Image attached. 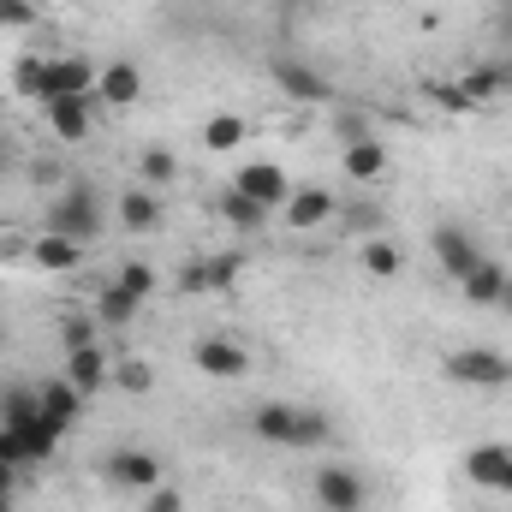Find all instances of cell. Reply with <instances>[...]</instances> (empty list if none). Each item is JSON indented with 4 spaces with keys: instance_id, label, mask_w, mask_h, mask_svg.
Returning <instances> with one entry per match:
<instances>
[{
    "instance_id": "35",
    "label": "cell",
    "mask_w": 512,
    "mask_h": 512,
    "mask_svg": "<svg viewBox=\"0 0 512 512\" xmlns=\"http://www.w3.org/2000/svg\"><path fill=\"white\" fill-rule=\"evenodd\" d=\"M137 512H185V495H179L173 483H161V489H149V495H143V507H137Z\"/></svg>"
},
{
    "instance_id": "31",
    "label": "cell",
    "mask_w": 512,
    "mask_h": 512,
    "mask_svg": "<svg viewBox=\"0 0 512 512\" xmlns=\"http://www.w3.org/2000/svg\"><path fill=\"white\" fill-rule=\"evenodd\" d=\"M340 221H346L352 233L376 239V233H382V203H370V197H358V203H340Z\"/></svg>"
},
{
    "instance_id": "12",
    "label": "cell",
    "mask_w": 512,
    "mask_h": 512,
    "mask_svg": "<svg viewBox=\"0 0 512 512\" xmlns=\"http://www.w3.org/2000/svg\"><path fill=\"white\" fill-rule=\"evenodd\" d=\"M48 108V131L60 137V143H84L90 137V126H96V102L90 96H54V102H42Z\"/></svg>"
},
{
    "instance_id": "9",
    "label": "cell",
    "mask_w": 512,
    "mask_h": 512,
    "mask_svg": "<svg viewBox=\"0 0 512 512\" xmlns=\"http://www.w3.org/2000/svg\"><path fill=\"white\" fill-rule=\"evenodd\" d=\"M114 221L137 233V239H149V233H161V221H167V209H161V191H149V185H131L114 197Z\"/></svg>"
},
{
    "instance_id": "41",
    "label": "cell",
    "mask_w": 512,
    "mask_h": 512,
    "mask_svg": "<svg viewBox=\"0 0 512 512\" xmlns=\"http://www.w3.org/2000/svg\"><path fill=\"white\" fill-rule=\"evenodd\" d=\"M274 6H310V0H274Z\"/></svg>"
},
{
    "instance_id": "19",
    "label": "cell",
    "mask_w": 512,
    "mask_h": 512,
    "mask_svg": "<svg viewBox=\"0 0 512 512\" xmlns=\"http://www.w3.org/2000/svg\"><path fill=\"white\" fill-rule=\"evenodd\" d=\"M30 262H36L42 274H72V268L84 262V245H72V239H60V233H42V239H30Z\"/></svg>"
},
{
    "instance_id": "15",
    "label": "cell",
    "mask_w": 512,
    "mask_h": 512,
    "mask_svg": "<svg viewBox=\"0 0 512 512\" xmlns=\"http://www.w3.org/2000/svg\"><path fill=\"white\" fill-rule=\"evenodd\" d=\"M292 423H298V405L286 399H262L251 411V435L262 447H292Z\"/></svg>"
},
{
    "instance_id": "6",
    "label": "cell",
    "mask_w": 512,
    "mask_h": 512,
    "mask_svg": "<svg viewBox=\"0 0 512 512\" xmlns=\"http://www.w3.org/2000/svg\"><path fill=\"white\" fill-rule=\"evenodd\" d=\"M191 364H197L203 376H215V382H239V376H251V352H245L239 340H227V334H203V340L191 346Z\"/></svg>"
},
{
    "instance_id": "23",
    "label": "cell",
    "mask_w": 512,
    "mask_h": 512,
    "mask_svg": "<svg viewBox=\"0 0 512 512\" xmlns=\"http://www.w3.org/2000/svg\"><path fill=\"white\" fill-rule=\"evenodd\" d=\"M137 179H143L149 191H167V185L179 179V155H173V149H161V143H149V149L137 155Z\"/></svg>"
},
{
    "instance_id": "3",
    "label": "cell",
    "mask_w": 512,
    "mask_h": 512,
    "mask_svg": "<svg viewBox=\"0 0 512 512\" xmlns=\"http://www.w3.org/2000/svg\"><path fill=\"white\" fill-rule=\"evenodd\" d=\"M310 501H316V512H364L370 507V483L352 465H322L310 477Z\"/></svg>"
},
{
    "instance_id": "29",
    "label": "cell",
    "mask_w": 512,
    "mask_h": 512,
    "mask_svg": "<svg viewBox=\"0 0 512 512\" xmlns=\"http://www.w3.org/2000/svg\"><path fill=\"white\" fill-rule=\"evenodd\" d=\"M245 143V120L239 114H209V126H203V149L209 155H233Z\"/></svg>"
},
{
    "instance_id": "42",
    "label": "cell",
    "mask_w": 512,
    "mask_h": 512,
    "mask_svg": "<svg viewBox=\"0 0 512 512\" xmlns=\"http://www.w3.org/2000/svg\"><path fill=\"white\" fill-rule=\"evenodd\" d=\"M0 512H12V495H0Z\"/></svg>"
},
{
    "instance_id": "14",
    "label": "cell",
    "mask_w": 512,
    "mask_h": 512,
    "mask_svg": "<svg viewBox=\"0 0 512 512\" xmlns=\"http://www.w3.org/2000/svg\"><path fill=\"white\" fill-rule=\"evenodd\" d=\"M507 262H495V256H483L465 280H459V292H465V304H477V310H495L501 304V292H507Z\"/></svg>"
},
{
    "instance_id": "43",
    "label": "cell",
    "mask_w": 512,
    "mask_h": 512,
    "mask_svg": "<svg viewBox=\"0 0 512 512\" xmlns=\"http://www.w3.org/2000/svg\"><path fill=\"white\" fill-rule=\"evenodd\" d=\"M507 233H512V215H507Z\"/></svg>"
},
{
    "instance_id": "40",
    "label": "cell",
    "mask_w": 512,
    "mask_h": 512,
    "mask_svg": "<svg viewBox=\"0 0 512 512\" xmlns=\"http://www.w3.org/2000/svg\"><path fill=\"white\" fill-rule=\"evenodd\" d=\"M501 316H512V280H507V292H501V304H495Z\"/></svg>"
},
{
    "instance_id": "11",
    "label": "cell",
    "mask_w": 512,
    "mask_h": 512,
    "mask_svg": "<svg viewBox=\"0 0 512 512\" xmlns=\"http://www.w3.org/2000/svg\"><path fill=\"white\" fill-rule=\"evenodd\" d=\"M507 471H512V447L507 441H477L471 453H465V477L477 483V489H507Z\"/></svg>"
},
{
    "instance_id": "38",
    "label": "cell",
    "mask_w": 512,
    "mask_h": 512,
    "mask_svg": "<svg viewBox=\"0 0 512 512\" xmlns=\"http://www.w3.org/2000/svg\"><path fill=\"white\" fill-rule=\"evenodd\" d=\"M0 262H30V239L24 233H0Z\"/></svg>"
},
{
    "instance_id": "7",
    "label": "cell",
    "mask_w": 512,
    "mask_h": 512,
    "mask_svg": "<svg viewBox=\"0 0 512 512\" xmlns=\"http://www.w3.org/2000/svg\"><path fill=\"white\" fill-rule=\"evenodd\" d=\"M429 245H435V262H441L447 280H465V274L483 262V245H477L465 227H453V221H441V227L429 233Z\"/></svg>"
},
{
    "instance_id": "16",
    "label": "cell",
    "mask_w": 512,
    "mask_h": 512,
    "mask_svg": "<svg viewBox=\"0 0 512 512\" xmlns=\"http://www.w3.org/2000/svg\"><path fill=\"white\" fill-rule=\"evenodd\" d=\"M90 90H96V66H90L84 54L48 60V102H54V96H90Z\"/></svg>"
},
{
    "instance_id": "37",
    "label": "cell",
    "mask_w": 512,
    "mask_h": 512,
    "mask_svg": "<svg viewBox=\"0 0 512 512\" xmlns=\"http://www.w3.org/2000/svg\"><path fill=\"white\" fill-rule=\"evenodd\" d=\"M334 131H340V143H364V137H370V120H364V114H340Z\"/></svg>"
},
{
    "instance_id": "26",
    "label": "cell",
    "mask_w": 512,
    "mask_h": 512,
    "mask_svg": "<svg viewBox=\"0 0 512 512\" xmlns=\"http://www.w3.org/2000/svg\"><path fill=\"white\" fill-rule=\"evenodd\" d=\"M358 262H364L376 280H399V274H405V256H399V245H393V239H382V233L358 245Z\"/></svg>"
},
{
    "instance_id": "5",
    "label": "cell",
    "mask_w": 512,
    "mask_h": 512,
    "mask_svg": "<svg viewBox=\"0 0 512 512\" xmlns=\"http://www.w3.org/2000/svg\"><path fill=\"white\" fill-rule=\"evenodd\" d=\"M268 78H274V90H280L286 102H304V108H328V102H334V84H328L316 66L292 60V54H280V60L268 66Z\"/></svg>"
},
{
    "instance_id": "17",
    "label": "cell",
    "mask_w": 512,
    "mask_h": 512,
    "mask_svg": "<svg viewBox=\"0 0 512 512\" xmlns=\"http://www.w3.org/2000/svg\"><path fill=\"white\" fill-rule=\"evenodd\" d=\"M36 399H42V417H48L54 429H72V423H78V411H84V393L66 382V376L42 382V387H36Z\"/></svg>"
},
{
    "instance_id": "13",
    "label": "cell",
    "mask_w": 512,
    "mask_h": 512,
    "mask_svg": "<svg viewBox=\"0 0 512 512\" xmlns=\"http://www.w3.org/2000/svg\"><path fill=\"white\" fill-rule=\"evenodd\" d=\"M137 96H143V72H137V60H114V66L96 72V102H102V108H131Z\"/></svg>"
},
{
    "instance_id": "1",
    "label": "cell",
    "mask_w": 512,
    "mask_h": 512,
    "mask_svg": "<svg viewBox=\"0 0 512 512\" xmlns=\"http://www.w3.org/2000/svg\"><path fill=\"white\" fill-rule=\"evenodd\" d=\"M102 227H108V215H102L96 185H84V179L60 185V197H54V209H48V233L72 239V245H90V239H102Z\"/></svg>"
},
{
    "instance_id": "24",
    "label": "cell",
    "mask_w": 512,
    "mask_h": 512,
    "mask_svg": "<svg viewBox=\"0 0 512 512\" xmlns=\"http://www.w3.org/2000/svg\"><path fill=\"white\" fill-rule=\"evenodd\" d=\"M233 274H239V256L191 262V268H185V292H221V286H233Z\"/></svg>"
},
{
    "instance_id": "2",
    "label": "cell",
    "mask_w": 512,
    "mask_h": 512,
    "mask_svg": "<svg viewBox=\"0 0 512 512\" xmlns=\"http://www.w3.org/2000/svg\"><path fill=\"white\" fill-rule=\"evenodd\" d=\"M441 376L459 382V387H483V393H495V387H512V358L507 352H495V346H459V352L441 358Z\"/></svg>"
},
{
    "instance_id": "32",
    "label": "cell",
    "mask_w": 512,
    "mask_h": 512,
    "mask_svg": "<svg viewBox=\"0 0 512 512\" xmlns=\"http://www.w3.org/2000/svg\"><path fill=\"white\" fill-rule=\"evenodd\" d=\"M96 328H102V322H96V310H90V316H84V310H72V316H60V346H66V352L96 346Z\"/></svg>"
},
{
    "instance_id": "21",
    "label": "cell",
    "mask_w": 512,
    "mask_h": 512,
    "mask_svg": "<svg viewBox=\"0 0 512 512\" xmlns=\"http://www.w3.org/2000/svg\"><path fill=\"white\" fill-rule=\"evenodd\" d=\"M346 173H352L358 185H376V179L387 173V143H376V137L346 143Z\"/></svg>"
},
{
    "instance_id": "33",
    "label": "cell",
    "mask_w": 512,
    "mask_h": 512,
    "mask_svg": "<svg viewBox=\"0 0 512 512\" xmlns=\"http://www.w3.org/2000/svg\"><path fill=\"white\" fill-rule=\"evenodd\" d=\"M114 387H126V393H149V387H155V376H149V364L120 358V364H114Z\"/></svg>"
},
{
    "instance_id": "27",
    "label": "cell",
    "mask_w": 512,
    "mask_h": 512,
    "mask_svg": "<svg viewBox=\"0 0 512 512\" xmlns=\"http://www.w3.org/2000/svg\"><path fill=\"white\" fill-rule=\"evenodd\" d=\"M12 90L30 102H48V60L42 54H18L12 60Z\"/></svg>"
},
{
    "instance_id": "30",
    "label": "cell",
    "mask_w": 512,
    "mask_h": 512,
    "mask_svg": "<svg viewBox=\"0 0 512 512\" xmlns=\"http://www.w3.org/2000/svg\"><path fill=\"white\" fill-rule=\"evenodd\" d=\"M459 84H465V90H471L477 102H495V96L507 90L512 78L501 72V66H465V72H459Z\"/></svg>"
},
{
    "instance_id": "22",
    "label": "cell",
    "mask_w": 512,
    "mask_h": 512,
    "mask_svg": "<svg viewBox=\"0 0 512 512\" xmlns=\"http://www.w3.org/2000/svg\"><path fill=\"white\" fill-rule=\"evenodd\" d=\"M215 209H221V221H227L233 233H262V221H268V209L251 203L239 185H233V191H221V203H215Z\"/></svg>"
},
{
    "instance_id": "4",
    "label": "cell",
    "mask_w": 512,
    "mask_h": 512,
    "mask_svg": "<svg viewBox=\"0 0 512 512\" xmlns=\"http://www.w3.org/2000/svg\"><path fill=\"white\" fill-rule=\"evenodd\" d=\"M102 477L120 489V495H149V489H161L167 483V471H161V459L149 453V447H114L108 453V465H102Z\"/></svg>"
},
{
    "instance_id": "25",
    "label": "cell",
    "mask_w": 512,
    "mask_h": 512,
    "mask_svg": "<svg viewBox=\"0 0 512 512\" xmlns=\"http://www.w3.org/2000/svg\"><path fill=\"white\" fill-rule=\"evenodd\" d=\"M334 441V417L322 411V405H298V423H292V447H328Z\"/></svg>"
},
{
    "instance_id": "8",
    "label": "cell",
    "mask_w": 512,
    "mask_h": 512,
    "mask_svg": "<svg viewBox=\"0 0 512 512\" xmlns=\"http://www.w3.org/2000/svg\"><path fill=\"white\" fill-rule=\"evenodd\" d=\"M233 185H239L251 203H262L268 215H274V209H286V197H292V179L280 173V161H245Z\"/></svg>"
},
{
    "instance_id": "20",
    "label": "cell",
    "mask_w": 512,
    "mask_h": 512,
    "mask_svg": "<svg viewBox=\"0 0 512 512\" xmlns=\"http://www.w3.org/2000/svg\"><path fill=\"white\" fill-rule=\"evenodd\" d=\"M137 310H143V298L126 292L120 280H108V286L96 292V322H102V328H131V322H137Z\"/></svg>"
},
{
    "instance_id": "10",
    "label": "cell",
    "mask_w": 512,
    "mask_h": 512,
    "mask_svg": "<svg viewBox=\"0 0 512 512\" xmlns=\"http://www.w3.org/2000/svg\"><path fill=\"white\" fill-rule=\"evenodd\" d=\"M286 227L292 233H316V227H328L334 215H340V203H334V191H322V185H304V191H292L286 197Z\"/></svg>"
},
{
    "instance_id": "39",
    "label": "cell",
    "mask_w": 512,
    "mask_h": 512,
    "mask_svg": "<svg viewBox=\"0 0 512 512\" xmlns=\"http://www.w3.org/2000/svg\"><path fill=\"white\" fill-rule=\"evenodd\" d=\"M12 161H18V149H12V143H6V137H0V173H6V167H12Z\"/></svg>"
},
{
    "instance_id": "36",
    "label": "cell",
    "mask_w": 512,
    "mask_h": 512,
    "mask_svg": "<svg viewBox=\"0 0 512 512\" xmlns=\"http://www.w3.org/2000/svg\"><path fill=\"white\" fill-rule=\"evenodd\" d=\"M36 24V6L30 0H0V30H24Z\"/></svg>"
},
{
    "instance_id": "28",
    "label": "cell",
    "mask_w": 512,
    "mask_h": 512,
    "mask_svg": "<svg viewBox=\"0 0 512 512\" xmlns=\"http://www.w3.org/2000/svg\"><path fill=\"white\" fill-rule=\"evenodd\" d=\"M429 102H435V108H447V114H459V120L483 114V102H477V96H471L459 78H435V84H429Z\"/></svg>"
},
{
    "instance_id": "34",
    "label": "cell",
    "mask_w": 512,
    "mask_h": 512,
    "mask_svg": "<svg viewBox=\"0 0 512 512\" xmlns=\"http://www.w3.org/2000/svg\"><path fill=\"white\" fill-rule=\"evenodd\" d=\"M114 280H120L126 292H137V298H149V292H155V268H149V262H126Z\"/></svg>"
},
{
    "instance_id": "18",
    "label": "cell",
    "mask_w": 512,
    "mask_h": 512,
    "mask_svg": "<svg viewBox=\"0 0 512 512\" xmlns=\"http://www.w3.org/2000/svg\"><path fill=\"white\" fill-rule=\"evenodd\" d=\"M60 376L90 399L96 387L108 382V352H102V346H78V352H66V370H60Z\"/></svg>"
}]
</instances>
